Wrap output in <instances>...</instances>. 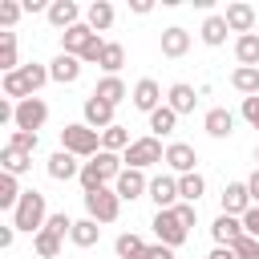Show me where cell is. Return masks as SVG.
Wrapping results in <instances>:
<instances>
[{
    "instance_id": "6da1fadb",
    "label": "cell",
    "mask_w": 259,
    "mask_h": 259,
    "mask_svg": "<svg viewBox=\"0 0 259 259\" xmlns=\"http://www.w3.org/2000/svg\"><path fill=\"white\" fill-rule=\"evenodd\" d=\"M121 170H125V166H121V154L101 150L97 158H89V162L81 166V186H85V194H89V190H101L105 182H117Z\"/></svg>"
},
{
    "instance_id": "7a4b0ae2",
    "label": "cell",
    "mask_w": 259,
    "mask_h": 259,
    "mask_svg": "<svg viewBox=\"0 0 259 259\" xmlns=\"http://www.w3.org/2000/svg\"><path fill=\"white\" fill-rule=\"evenodd\" d=\"M45 223H49L45 194H40V190H24V198H20V202H16V210H12V227H16V231L36 235V231H45Z\"/></svg>"
},
{
    "instance_id": "3957f363",
    "label": "cell",
    "mask_w": 259,
    "mask_h": 259,
    "mask_svg": "<svg viewBox=\"0 0 259 259\" xmlns=\"http://www.w3.org/2000/svg\"><path fill=\"white\" fill-rule=\"evenodd\" d=\"M61 150H69L73 158H97L101 154V134L89 130L85 121H73L61 130Z\"/></svg>"
},
{
    "instance_id": "277c9868",
    "label": "cell",
    "mask_w": 259,
    "mask_h": 259,
    "mask_svg": "<svg viewBox=\"0 0 259 259\" xmlns=\"http://www.w3.org/2000/svg\"><path fill=\"white\" fill-rule=\"evenodd\" d=\"M121 162L130 166V170H146V166H154V162H166V150H162V142L150 134V138H134V146L121 154Z\"/></svg>"
},
{
    "instance_id": "5b68a950",
    "label": "cell",
    "mask_w": 259,
    "mask_h": 259,
    "mask_svg": "<svg viewBox=\"0 0 259 259\" xmlns=\"http://www.w3.org/2000/svg\"><path fill=\"white\" fill-rule=\"evenodd\" d=\"M117 210H121L117 190L101 186V190H89V194H85V219H93V223H113Z\"/></svg>"
},
{
    "instance_id": "8992f818",
    "label": "cell",
    "mask_w": 259,
    "mask_h": 259,
    "mask_svg": "<svg viewBox=\"0 0 259 259\" xmlns=\"http://www.w3.org/2000/svg\"><path fill=\"white\" fill-rule=\"evenodd\" d=\"M154 235H158V243H166V247H182L190 231L182 227V219H178L174 210H158V214H154Z\"/></svg>"
},
{
    "instance_id": "52a82bcc",
    "label": "cell",
    "mask_w": 259,
    "mask_h": 259,
    "mask_svg": "<svg viewBox=\"0 0 259 259\" xmlns=\"http://www.w3.org/2000/svg\"><path fill=\"white\" fill-rule=\"evenodd\" d=\"M45 117H49V105L40 101V97H28V101H16V130H28V134H36L40 125H45Z\"/></svg>"
},
{
    "instance_id": "ba28073f",
    "label": "cell",
    "mask_w": 259,
    "mask_h": 259,
    "mask_svg": "<svg viewBox=\"0 0 259 259\" xmlns=\"http://www.w3.org/2000/svg\"><path fill=\"white\" fill-rule=\"evenodd\" d=\"M113 190H117V198H121V202H134V198L150 194V178H146V170H130V166H125V170L117 174Z\"/></svg>"
},
{
    "instance_id": "9c48e42d",
    "label": "cell",
    "mask_w": 259,
    "mask_h": 259,
    "mask_svg": "<svg viewBox=\"0 0 259 259\" xmlns=\"http://www.w3.org/2000/svg\"><path fill=\"white\" fill-rule=\"evenodd\" d=\"M81 113H85V125H89V130H97V134H105L109 125H117V121H113V105H109V101H101V97H93V93L85 97Z\"/></svg>"
},
{
    "instance_id": "30bf717a",
    "label": "cell",
    "mask_w": 259,
    "mask_h": 259,
    "mask_svg": "<svg viewBox=\"0 0 259 259\" xmlns=\"http://www.w3.org/2000/svg\"><path fill=\"white\" fill-rule=\"evenodd\" d=\"M219 202H223V214H235V219H243V214L255 206V202H251V190H247V182H231V186H223Z\"/></svg>"
},
{
    "instance_id": "8fae6325",
    "label": "cell",
    "mask_w": 259,
    "mask_h": 259,
    "mask_svg": "<svg viewBox=\"0 0 259 259\" xmlns=\"http://www.w3.org/2000/svg\"><path fill=\"white\" fill-rule=\"evenodd\" d=\"M150 198H154V206L158 210H174L178 206V178H170V174H158V178H150Z\"/></svg>"
},
{
    "instance_id": "7c38bea8",
    "label": "cell",
    "mask_w": 259,
    "mask_h": 259,
    "mask_svg": "<svg viewBox=\"0 0 259 259\" xmlns=\"http://www.w3.org/2000/svg\"><path fill=\"white\" fill-rule=\"evenodd\" d=\"M166 166L182 178V174H194V166H198V154H194V146H186V142H170L166 146Z\"/></svg>"
},
{
    "instance_id": "4fadbf2b",
    "label": "cell",
    "mask_w": 259,
    "mask_h": 259,
    "mask_svg": "<svg viewBox=\"0 0 259 259\" xmlns=\"http://www.w3.org/2000/svg\"><path fill=\"white\" fill-rule=\"evenodd\" d=\"M223 20H227V28H231V32H239V36H247V32H255V8H251V4H243V0H235V4H227V12H223Z\"/></svg>"
},
{
    "instance_id": "5bb4252c",
    "label": "cell",
    "mask_w": 259,
    "mask_h": 259,
    "mask_svg": "<svg viewBox=\"0 0 259 259\" xmlns=\"http://www.w3.org/2000/svg\"><path fill=\"white\" fill-rule=\"evenodd\" d=\"M81 166H85V162H77L69 150H57V154L49 158V166H45V170H49V178H53V182H69V178H81Z\"/></svg>"
},
{
    "instance_id": "9a60e30c",
    "label": "cell",
    "mask_w": 259,
    "mask_h": 259,
    "mask_svg": "<svg viewBox=\"0 0 259 259\" xmlns=\"http://www.w3.org/2000/svg\"><path fill=\"white\" fill-rule=\"evenodd\" d=\"M45 16H49V24H53V28H61V32H69L73 24H81V8H77L73 0H53Z\"/></svg>"
},
{
    "instance_id": "2e32d148",
    "label": "cell",
    "mask_w": 259,
    "mask_h": 259,
    "mask_svg": "<svg viewBox=\"0 0 259 259\" xmlns=\"http://www.w3.org/2000/svg\"><path fill=\"white\" fill-rule=\"evenodd\" d=\"M162 105V85L154 81V77H142L138 85H134V109H142V113H154Z\"/></svg>"
},
{
    "instance_id": "e0dca14e",
    "label": "cell",
    "mask_w": 259,
    "mask_h": 259,
    "mask_svg": "<svg viewBox=\"0 0 259 259\" xmlns=\"http://www.w3.org/2000/svg\"><path fill=\"white\" fill-rule=\"evenodd\" d=\"M210 235H214L219 247H235V239H243L247 231H243V219H235V214H219L214 227H210Z\"/></svg>"
},
{
    "instance_id": "ac0fdd59",
    "label": "cell",
    "mask_w": 259,
    "mask_h": 259,
    "mask_svg": "<svg viewBox=\"0 0 259 259\" xmlns=\"http://www.w3.org/2000/svg\"><path fill=\"white\" fill-rule=\"evenodd\" d=\"M49 77H53L57 85H73V81L81 77V57H73V53H61V57L49 65Z\"/></svg>"
},
{
    "instance_id": "d6986e66",
    "label": "cell",
    "mask_w": 259,
    "mask_h": 259,
    "mask_svg": "<svg viewBox=\"0 0 259 259\" xmlns=\"http://www.w3.org/2000/svg\"><path fill=\"white\" fill-rule=\"evenodd\" d=\"M202 130L210 134V138H231L235 134V113L231 109H206V117H202Z\"/></svg>"
},
{
    "instance_id": "ffe728a7",
    "label": "cell",
    "mask_w": 259,
    "mask_h": 259,
    "mask_svg": "<svg viewBox=\"0 0 259 259\" xmlns=\"http://www.w3.org/2000/svg\"><path fill=\"white\" fill-rule=\"evenodd\" d=\"M93 36H97V32H93V28L81 20V24H73L69 32H61V53H73V57H81V53H85V45H89Z\"/></svg>"
},
{
    "instance_id": "44dd1931",
    "label": "cell",
    "mask_w": 259,
    "mask_h": 259,
    "mask_svg": "<svg viewBox=\"0 0 259 259\" xmlns=\"http://www.w3.org/2000/svg\"><path fill=\"white\" fill-rule=\"evenodd\" d=\"M186 49H190V32L186 28H162V57H170V61H178V57H186Z\"/></svg>"
},
{
    "instance_id": "7402d4cb",
    "label": "cell",
    "mask_w": 259,
    "mask_h": 259,
    "mask_svg": "<svg viewBox=\"0 0 259 259\" xmlns=\"http://www.w3.org/2000/svg\"><path fill=\"white\" fill-rule=\"evenodd\" d=\"M194 101H198V97H194V85H186V81H178V85H170V89H166V105H170L178 117H182V113H190V109H194Z\"/></svg>"
},
{
    "instance_id": "603a6c76",
    "label": "cell",
    "mask_w": 259,
    "mask_h": 259,
    "mask_svg": "<svg viewBox=\"0 0 259 259\" xmlns=\"http://www.w3.org/2000/svg\"><path fill=\"white\" fill-rule=\"evenodd\" d=\"M93 97H101V101H109V105L117 109V101H125V97H134V93L125 89V81H121V77H101V81H97V89H93Z\"/></svg>"
},
{
    "instance_id": "cb8c5ba5",
    "label": "cell",
    "mask_w": 259,
    "mask_h": 259,
    "mask_svg": "<svg viewBox=\"0 0 259 259\" xmlns=\"http://www.w3.org/2000/svg\"><path fill=\"white\" fill-rule=\"evenodd\" d=\"M85 24H89L93 32H105V28L113 24V4H109V0H93V4L85 8Z\"/></svg>"
},
{
    "instance_id": "d4e9b609",
    "label": "cell",
    "mask_w": 259,
    "mask_h": 259,
    "mask_svg": "<svg viewBox=\"0 0 259 259\" xmlns=\"http://www.w3.org/2000/svg\"><path fill=\"white\" fill-rule=\"evenodd\" d=\"M235 57H239V65H247V69H259V32H247V36H239V40H235Z\"/></svg>"
},
{
    "instance_id": "484cf974",
    "label": "cell",
    "mask_w": 259,
    "mask_h": 259,
    "mask_svg": "<svg viewBox=\"0 0 259 259\" xmlns=\"http://www.w3.org/2000/svg\"><path fill=\"white\" fill-rule=\"evenodd\" d=\"M227 32H231V28H227V20H223V16H206V20H202V28H198L202 45H210V49H219V45L227 40Z\"/></svg>"
},
{
    "instance_id": "4316f807",
    "label": "cell",
    "mask_w": 259,
    "mask_h": 259,
    "mask_svg": "<svg viewBox=\"0 0 259 259\" xmlns=\"http://www.w3.org/2000/svg\"><path fill=\"white\" fill-rule=\"evenodd\" d=\"M231 85H235L243 97H259V69H247V65H239V69L231 73Z\"/></svg>"
},
{
    "instance_id": "83f0119b",
    "label": "cell",
    "mask_w": 259,
    "mask_h": 259,
    "mask_svg": "<svg viewBox=\"0 0 259 259\" xmlns=\"http://www.w3.org/2000/svg\"><path fill=\"white\" fill-rule=\"evenodd\" d=\"M134 142H130V130L125 125H109L105 134H101V150H109V154H125Z\"/></svg>"
},
{
    "instance_id": "f1b7e54d",
    "label": "cell",
    "mask_w": 259,
    "mask_h": 259,
    "mask_svg": "<svg viewBox=\"0 0 259 259\" xmlns=\"http://www.w3.org/2000/svg\"><path fill=\"white\" fill-rule=\"evenodd\" d=\"M77 247H93L97 239H101V223H93V219H77L73 223V235H69Z\"/></svg>"
},
{
    "instance_id": "f546056e",
    "label": "cell",
    "mask_w": 259,
    "mask_h": 259,
    "mask_svg": "<svg viewBox=\"0 0 259 259\" xmlns=\"http://www.w3.org/2000/svg\"><path fill=\"white\" fill-rule=\"evenodd\" d=\"M113 251H117V259H142V255H146V243H142V235L125 231V235H117Z\"/></svg>"
},
{
    "instance_id": "4dcf8cb0",
    "label": "cell",
    "mask_w": 259,
    "mask_h": 259,
    "mask_svg": "<svg viewBox=\"0 0 259 259\" xmlns=\"http://www.w3.org/2000/svg\"><path fill=\"white\" fill-rule=\"evenodd\" d=\"M0 162H4V174H24L28 166H32V154H20V150H12V146H4L0 150Z\"/></svg>"
},
{
    "instance_id": "1f68e13d",
    "label": "cell",
    "mask_w": 259,
    "mask_h": 259,
    "mask_svg": "<svg viewBox=\"0 0 259 259\" xmlns=\"http://www.w3.org/2000/svg\"><path fill=\"white\" fill-rule=\"evenodd\" d=\"M20 198H24V190H20L16 174H0V206H4V210H16Z\"/></svg>"
},
{
    "instance_id": "d6a6232c",
    "label": "cell",
    "mask_w": 259,
    "mask_h": 259,
    "mask_svg": "<svg viewBox=\"0 0 259 259\" xmlns=\"http://www.w3.org/2000/svg\"><path fill=\"white\" fill-rule=\"evenodd\" d=\"M32 251H36L40 259H57V255H61V235H53V231H36V235H32Z\"/></svg>"
},
{
    "instance_id": "836d02e7",
    "label": "cell",
    "mask_w": 259,
    "mask_h": 259,
    "mask_svg": "<svg viewBox=\"0 0 259 259\" xmlns=\"http://www.w3.org/2000/svg\"><path fill=\"white\" fill-rule=\"evenodd\" d=\"M0 69L4 73L20 69V61H16V32H0Z\"/></svg>"
},
{
    "instance_id": "e575fe53",
    "label": "cell",
    "mask_w": 259,
    "mask_h": 259,
    "mask_svg": "<svg viewBox=\"0 0 259 259\" xmlns=\"http://www.w3.org/2000/svg\"><path fill=\"white\" fill-rule=\"evenodd\" d=\"M121 65H125V49H121L117 40H105V53H101V69H105V77H117Z\"/></svg>"
},
{
    "instance_id": "d590c367",
    "label": "cell",
    "mask_w": 259,
    "mask_h": 259,
    "mask_svg": "<svg viewBox=\"0 0 259 259\" xmlns=\"http://www.w3.org/2000/svg\"><path fill=\"white\" fill-rule=\"evenodd\" d=\"M20 77H24V85H28V93H32V97H36V89H40L45 81H53V77H49V65H36V61L20 65Z\"/></svg>"
},
{
    "instance_id": "8d00e7d4",
    "label": "cell",
    "mask_w": 259,
    "mask_h": 259,
    "mask_svg": "<svg viewBox=\"0 0 259 259\" xmlns=\"http://www.w3.org/2000/svg\"><path fill=\"white\" fill-rule=\"evenodd\" d=\"M174 125H178V113H174L170 105H158V109L150 113V130H154V138H158V134H174Z\"/></svg>"
},
{
    "instance_id": "74e56055",
    "label": "cell",
    "mask_w": 259,
    "mask_h": 259,
    "mask_svg": "<svg viewBox=\"0 0 259 259\" xmlns=\"http://www.w3.org/2000/svg\"><path fill=\"white\" fill-rule=\"evenodd\" d=\"M202 190H206V182H202V174H198V170L178 178V194H182V202H198V198H202Z\"/></svg>"
},
{
    "instance_id": "f35d334b",
    "label": "cell",
    "mask_w": 259,
    "mask_h": 259,
    "mask_svg": "<svg viewBox=\"0 0 259 259\" xmlns=\"http://www.w3.org/2000/svg\"><path fill=\"white\" fill-rule=\"evenodd\" d=\"M0 85H4V97H16V101H28V97H32L28 85H24V77H20V69H16V73H4Z\"/></svg>"
},
{
    "instance_id": "ab89813d",
    "label": "cell",
    "mask_w": 259,
    "mask_h": 259,
    "mask_svg": "<svg viewBox=\"0 0 259 259\" xmlns=\"http://www.w3.org/2000/svg\"><path fill=\"white\" fill-rule=\"evenodd\" d=\"M8 146H12V150H20V154H36V146H40V138H36V134H28V130H12V138H8Z\"/></svg>"
},
{
    "instance_id": "60d3db41",
    "label": "cell",
    "mask_w": 259,
    "mask_h": 259,
    "mask_svg": "<svg viewBox=\"0 0 259 259\" xmlns=\"http://www.w3.org/2000/svg\"><path fill=\"white\" fill-rule=\"evenodd\" d=\"M45 231H53V235H73V219L65 214V210H57V214H49V223H45Z\"/></svg>"
},
{
    "instance_id": "b9f144b4",
    "label": "cell",
    "mask_w": 259,
    "mask_h": 259,
    "mask_svg": "<svg viewBox=\"0 0 259 259\" xmlns=\"http://www.w3.org/2000/svg\"><path fill=\"white\" fill-rule=\"evenodd\" d=\"M235 255L239 259H259V239H251V235L235 239Z\"/></svg>"
},
{
    "instance_id": "7bdbcfd3",
    "label": "cell",
    "mask_w": 259,
    "mask_h": 259,
    "mask_svg": "<svg viewBox=\"0 0 259 259\" xmlns=\"http://www.w3.org/2000/svg\"><path fill=\"white\" fill-rule=\"evenodd\" d=\"M20 12H24V4H12V0H4V4H0V24H4V28H12V24L20 20Z\"/></svg>"
},
{
    "instance_id": "ee69618b",
    "label": "cell",
    "mask_w": 259,
    "mask_h": 259,
    "mask_svg": "<svg viewBox=\"0 0 259 259\" xmlns=\"http://www.w3.org/2000/svg\"><path fill=\"white\" fill-rule=\"evenodd\" d=\"M101 53H105V40H101V36H93V40L85 45V53H81V65H93V61L101 65Z\"/></svg>"
},
{
    "instance_id": "f6af8a7d",
    "label": "cell",
    "mask_w": 259,
    "mask_h": 259,
    "mask_svg": "<svg viewBox=\"0 0 259 259\" xmlns=\"http://www.w3.org/2000/svg\"><path fill=\"white\" fill-rule=\"evenodd\" d=\"M174 214L182 219V227H186V231L198 223V210H194V202H178V206H174Z\"/></svg>"
},
{
    "instance_id": "bcb514c9",
    "label": "cell",
    "mask_w": 259,
    "mask_h": 259,
    "mask_svg": "<svg viewBox=\"0 0 259 259\" xmlns=\"http://www.w3.org/2000/svg\"><path fill=\"white\" fill-rule=\"evenodd\" d=\"M243 117L259 130V97H243Z\"/></svg>"
},
{
    "instance_id": "7dc6e473",
    "label": "cell",
    "mask_w": 259,
    "mask_h": 259,
    "mask_svg": "<svg viewBox=\"0 0 259 259\" xmlns=\"http://www.w3.org/2000/svg\"><path fill=\"white\" fill-rule=\"evenodd\" d=\"M243 231H247L251 239H259V206H251V210L243 214Z\"/></svg>"
},
{
    "instance_id": "c3c4849f",
    "label": "cell",
    "mask_w": 259,
    "mask_h": 259,
    "mask_svg": "<svg viewBox=\"0 0 259 259\" xmlns=\"http://www.w3.org/2000/svg\"><path fill=\"white\" fill-rule=\"evenodd\" d=\"M142 259H174V247H166V243H154V247H146V255Z\"/></svg>"
},
{
    "instance_id": "681fc988",
    "label": "cell",
    "mask_w": 259,
    "mask_h": 259,
    "mask_svg": "<svg viewBox=\"0 0 259 259\" xmlns=\"http://www.w3.org/2000/svg\"><path fill=\"white\" fill-rule=\"evenodd\" d=\"M12 239H16V227H12V223H8V227H0V247H4V251L12 247Z\"/></svg>"
},
{
    "instance_id": "f907efd6",
    "label": "cell",
    "mask_w": 259,
    "mask_h": 259,
    "mask_svg": "<svg viewBox=\"0 0 259 259\" xmlns=\"http://www.w3.org/2000/svg\"><path fill=\"white\" fill-rule=\"evenodd\" d=\"M247 190H251V202L259 206V166H255V174L247 178Z\"/></svg>"
},
{
    "instance_id": "816d5d0a",
    "label": "cell",
    "mask_w": 259,
    "mask_h": 259,
    "mask_svg": "<svg viewBox=\"0 0 259 259\" xmlns=\"http://www.w3.org/2000/svg\"><path fill=\"white\" fill-rule=\"evenodd\" d=\"M206 259H239V255H235V247H214Z\"/></svg>"
},
{
    "instance_id": "f5cc1de1",
    "label": "cell",
    "mask_w": 259,
    "mask_h": 259,
    "mask_svg": "<svg viewBox=\"0 0 259 259\" xmlns=\"http://www.w3.org/2000/svg\"><path fill=\"white\" fill-rule=\"evenodd\" d=\"M24 12H49L45 0H24Z\"/></svg>"
},
{
    "instance_id": "db71d44e",
    "label": "cell",
    "mask_w": 259,
    "mask_h": 259,
    "mask_svg": "<svg viewBox=\"0 0 259 259\" xmlns=\"http://www.w3.org/2000/svg\"><path fill=\"white\" fill-rule=\"evenodd\" d=\"M130 8H134V12H138V16H146V12H150V8H154V4H150V0H130Z\"/></svg>"
},
{
    "instance_id": "11a10c76",
    "label": "cell",
    "mask_w": 259,
    "mask_h": 259,
    "mask_svg": "<svg viewBox=\"0 0 259 259\" xmlns=\"http://www.w3.org/2000/svg\"><path fill=\"white\" fill-rule=\"evenodd\" d=\"M255 162H259V146H255Z\"/></svg>"
}]
</instances>
